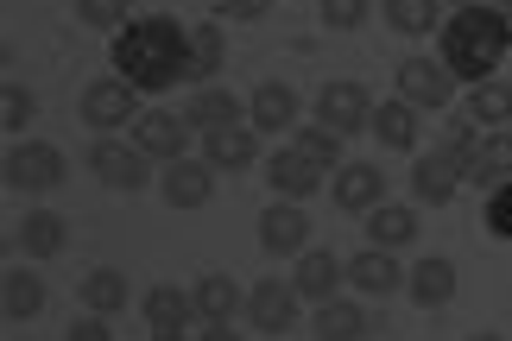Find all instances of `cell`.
Instances as JSON below:
<instances>
[{"mask_svg":"<svg viewBox=\"0 0 512 341\" xmlns=\"http://www.w3.org/2000/svg\"><path fill=\"white\" fill-rule=\"evenodd\" d=\"M159 190L171 209H203L215 196V165L209 158H177V165H159Z\"/></svg>","mask_w":512,"mask_h":341,"instance_id":"cell-14","label":"cell"},{"mask_svg":"<svg viewBox=\"0 0 512 341\" xmlns=\"http://www.w3.org/2000/svg\"><path fill=\"white\" fill-rule=\"evenodd\" d=\"M449 7H456V13H462V7H494V0H449Z\"/></svg>","mask_w":512,"mask_h":341,"instance_id":"cell-42","label":"cell"},{"mask_svg":"<svg viewBox=\"0 0 512 341\" xmlns=\"http://www.w3.org/2000/svg\"><path fill=\"white\" fill-rule=\"evenodd\" d=\"M89 171L102 177V190H121V196H140L152 184V158L133 146V139H114V133H95Z\"/></svg>","mask_w":512,"mask_h":341,"instance_id":"cell-4","label":"cell"},{"mask_svg":"<svg viewBox=\"0 0 512 341\" xmlns=\"http://www.w3.org/2000/svg\"><path fill=\"white\" fill-rule=\"evenodd\" d=\"M0 177H7V190H19V196H51L70 177V165H64V152H57L51 139H19V146H7Z\"/></svg>","mask_w":512,"mask_h":341,"instance_id":"cell-3","label":"cell"},{"mask_svg":"<svg viewBox=\"0 0 512 341\" xmlns=\"http://www.w3.org/2000/svg\"><path fill=\"white\" fill-rule=\"evenodd\" d=\"M317 341H367L373 335V316H367V297H329L317 304Z\"/></svg>","mask_w":512,"mask_h":341,"instance_id":"cell-20","label":"cell"},{"mask_svg":"<svg viewBox=\"0 0 512 341\" xmlns=\"http://www.w3.org/2000/svg\"><path fill=\"white\" fill-rule=\"evenodd\" d=\"M228 64V38H222V26L215 19H203V26H190V83L203 89V83H215V70Z\"/></svg>","mask_w":512,"mask_h":341,"instance_id":"cell-31","label":"cell"},{"mask_svg":"<svg viewBox=\"0 0 512 341\" xmlns=\"http://www.w3.org/2000/svg\"><path fill=\"white\" fill-rule=\"evenodd\" d=\"M266 341H272V335H266Z\"/></svg>","mask_w":512,"mask_h":341,"instance_id":"cell-46","label":"cell"},{"mask_svg":"<svg viewBox=\"0 0 512 341\" xmlns=\"http://www.w3.org/2000/svg\"><path fill=\"white\" fill-rule=\"evenodd\" d=\"M247 127L253 133H285L298 127V95H291V83H260L247 95Z\"/></svg>","mask_w":512,"mask_h":341,"instance_id":"cell-22","label":"cell"},{"mask_svg":"<svg viewBox=\"0 0 512 341\" xmlns=\"http://www.w3.org/2000/svg\"><path fill=\"white\" fill-rule=\"evenodd\" d=\"M468 341H506V335H494V329H481V335H468Z\"/></svg>","mask_w":512,"mask_h":341,"instance_id":"cell-43","label":"cell"},{"mask_svg":"<svg viewBox=\"0 0 512 341\" xmlns=\"http://www.w3.org/2000/svg\"><path fill=\"white\" fill-rule=\"evenodd\" d=\"M291 146H298L304 158H317L323 171L348 165V158H342V133H336V127H323V120H304V127H298V139H291Z\"/></svg>","mask_w":512,"mask_h":341,"instance_id":"cell-33","label":"cell"},{"mask_svg":"<svg viewBox=\"0 0 512 341\" xmlns=\"http://www.w3.org/2000/svg\"><path fill=\"white\" fill-rule=\"evenodd\" d=\"M494 7H500V13H506V19H512V0H494Z\"/></svg>","mask_w":512,"mask_h":341,"instance_id":"cell-45","label":"cell"},{"mask_svg":"<svg viewBox=\"0 0 512 341\" xmlns=\"http://www.w3.org/2000/svg\"><path fill=\"white\" fill-rule=\"evenodd\" d=\"M140 316H146L152 335H190V323H196V297L177 291V285H152V291L140 297Z\"/></svg>","mask_w":512,"mask_h":341,"instance_id":"cell-17","label":"cell"},{"mask_svg":"<svg viewBox=\"0 0 512 341\" xmlns=\"http://www.w3.org/2000/svg\"><path fill=\"white\" fill-rule=\"evenodd\" d=\"M481 139H487V127H481V120H468V114H462V120H449V127H443V152H449V158H456V165L468 171V158L481 152Z\"/></svg>","mask_w":512,"mask_h":341,"instance_id":"cell-35","label":"cell"},{"mask_svg":"<svg viewBox=\"0 0 512 341\" xmlns=\"http://www.w3.org/2000/svg\"><path fill=\"white\" fill-rule=\"evenodd\" d=\"M291 285H298L304 304H329V297H342V285H348V259H336L329 247H304Z\"/></svg>","mask_w":512,"mask_h":341,"instance_id":"cell-12","label":"cell"},{"mask_svg":"<svg viewBox=\"0 0 512 341\" xmlns=\"http://www.w3.org/2000/svg\"><path fill=\"white\" fill-rule=\"evenodd\" d=\"M336 203L348 209V215H373L386 203V171L380 165H336Z\"/></svg>","mask_w":512,"mask_h":341,"instance_id":"cell-19","label":"cell"},{"mask_svg":"<svg viewBox=\"0 0 512 341\" xmlns=\"http://www.w3.org/2000/svg\"><path fill=\"white\" fill-rule=\"evenodd\" d=\"M392 83H399V102H411L418 114H437V108H449V95H456V70H449L443 57H405V64L392 70Z\"/></svg>","mask_w":512,"mask_h":341,"instance_id":"cell-5","label":"cell"},{"mask_svg":"<svg viewBox=\"0 0 512 341\" xmlns=\"http://www.w3.org/2000/svg\"><path fill=\"white\" fill-rule=\"evenodd\" d=\"M405 266H399V253H386V247H361L348 259V285L354 297H392V291H405Z\"/></svg>","mask_w":512,"mask_h":341,"instance_id":"cell-13","label":"cell"},{"mask_svg":"<svg viewBox=\"0 0 512 341\" xmlns=\"http://www.w3.org/2000/svg\"><path fill=\"white\" fill-rule=\"evenodd\" d=\"M272 0H215V13L222 19H266Z\"/></svg>","mask_w":512,"mask_h":341,"instance_id":"cell-39","label":"cell"},{"mask_svg":"<svg viewBox=\"0 0 512 341\" xmlns=\"http://www.w3.org/2000/svg\"><path fill=\"white\" fill-rule=\"evenodd\" d=\"M462 184H468V177H462V165H456L443 146H437V152H418V165H411V203H418V209L456 203Z\"/></svg>","mask_w":512,"mask_h":341,"instance_id":"cell-10","label":"cell"},{"mask_svg":"<svg viewBox=\"0 0 512 341\" xmlns=\"http://www.w3.org/2000/svg\"><path fill=\"white\" fill-rule=\"evenodd\" d=\"M184 120H190L196 133H215V127H241V120H247V102H241L234 89H222V83H203V89L190 95Z\"/></svg>","mask_w":512,"mask_h":341,"instance_id":"cell-21","label":"cell"},{"mask_svg":"<svg viewBox=\"0 0 512 341\" xmlns=\"http://www.w3.org/2000/svg\"><path fill=\"white\" fill-rule=\"evenodd\" d=\"M203 158L215 171H247L253 158H260V139H253L247 120L241 127H215V133H203Z\"/></svg>","mask_w":512,"mask_h":341,"instance_id":"cell-26","label":"cell"},{"mask_svg":"<svg viewBox=\"0 0 512 341\" xmlns=\"http://www.w3.org/2000/svg\"><path fill=\"white\" fill-rule=\"evenodd\" d=\"M481 222H487V234H494V240H512V184H494V190H487Z\"/></svg>","mask_w":512,"mask_h":341,"instance_id":"cell-37","label":"cell"},{"mask_svg":"<svg viewBox=\"0 0 512 341\" xmlns=\"http://www.w3.org/2000/svg\"><path fill=\"white\" fill-rule=\"evenodd\" d=\"M76 19L95 26V32H121L133 19V0H76Z\"/></svg>","mask_w":512,"mask_h":341,"instance_id":"cell-36","label":"cell"},{"mask_svg":"<svg viewBox=\"0 0 512 341\" xmlns=\"http://www.w3.org/2000/svg\"><path fill=\"white\" fill-rule=\"evenodd\" d=\"M317 120H323V127H336L342 139L348 133H367L373 127V95L361 83H348V76H342V83H323L317 89Z\"/></svg>","mask_w":512,"mask_h":341,"instance_id":"cell-9","label":"cell"},{"mask_svg":"<svg viewBox=\"0 0 512 341\" xmlns=\"http://www.w3.org/2000/svg\"><path fill=\"white\" fill-rule=\"evenodd\" d=\"M443 64L456 70V83H494V70L506 64V51H512V19L500 7H462V13H449L443 19Z\"/></svg>","mask_w":512,"mask_h":341,"instance_id":"cell-2","label":"cell"},{"mask_svg":"<svg viewBox=\"0 0 512 341\" xmlns=\"http://www.w3.org/2000/svg\"><path fill=\"white\" fill-rule=\"evenodd\" d=\"M323 26H329V32L367 26V0H323Z\"/></svg>","mask_w":512,"mask_h":341,"instance_id":"cell-38","label":"cell"},{"mask_svg":"<svg viewBox=\"0 0 512 341\" xmlns=\"http://www.w3.org/2000/svg\"><path fill=\"white\" fill-rule=\"evenodd\" d=\"M114 76H127L140 95H165L171 83H190V26L171 13L127 19L114 32Z\"/></svg>","mask_w":512,"mask_h":341,"instance_id":"cell-1","label":"cell"},{"mask_svg":"<svg viewBox=\"0 0 512 341\" xmlns=\"http://www.w3.org/2000/svg\"><path fill=\"white\" fill-rule=\"evenodd\" d=\"M152 341H196V335H152Z\"/></svg>","mask_w":512,"mask_h":341,"instance_id":"cell-44","label":"cell"},{"mask_svg":"<svg viewBox=\"0 0 512 341\" xmlns=\"http://www.w3.org/2000/svg\"><path fill=\"white\" fill-rule=\"evenodd\" d=\"M298 285L291 278H260V285L247 291V323L260 329V335H285V329H298Z\"/></svg>","mask_w":512,"mask_h":341,"instance_id":"cell-8","label":"cell"},{"mask_svg":"<svg viewBox=\"0 0 512 341\" xmlns=\"http://www.w3.org/2000/svg\"><path fill=\"white\" fill-rule=\"evenodd\" d=\"M468 184H475V190H494V184H512V127H494V133H487L481 139V152L475 158H468Z\"/></svg>","mask_w":512,"mask_h":341,"instance_id":"cell-23","label":"cell"},{"mask_svg":"<svg viewBox=\"0 0 512 341\" xmlns=\"http://www.w3.org/2000/svg\"><path fill=\"white\" fill-rule=\"evenodd\" d=\"M468 120H481L487 133L512 120V83H475L468 89Z\"/></svg>","mask_w":512,"mask_h":341,"instance_id":"cell-32","label":"cell"},{"mask_svg":"<svg viewBox=\"0 0 512 341\" xmlns=\"http://www.w3.org/2000/svg\"><path fill=\"white\" fill-rule=\"evenodd\" d=\"M146 108H140V89L127 83V76H95V83L83 89V120L95 133H121V127H133Z\"/></svg>","mask_w":512,"mask_h":341,"instance_id":"cell-6","label":"cell"},{"mask_svg":"<svg viewBox=\"0 0 512 341\" xmlns=\"http://www.w3.org/2000/svg\"><path fill=\"white\" fill-rule=\"evenodd\" d=\"M38 310H45V278L38 272H7L0 278V316H7V323H32Z\"/></svg>","mask_w":512,"mask_h":341,"instance_id":"cell-29","label":"cell"},{"mask_svg":"<svg viewBox=\"0 0 512 341\" xmlns=\"http://www.w3.org/2000/svg\"><path fill=\"white\" fill-rule=\"evenodd\" d=\"M260 247H266V259H298L304 247H310V215H304V203H272L266 215H260Z\"/></svg>","mask_w":512,"mask_h":341,"instance_id":"cell-11","label":"cell"},{"mask_svg":"<svg viewBox=\"0 0 512 341\" xmlns=\"http://www.w3.org/2000/svg\"><path fill=\"white\" fill-rule=\"evenodd\" d=\"M190 297H196V323H234V316H247V291L228 272H203L190 285Z\"/></svg>","mask_w":512,"mask_h":341,"instance_id":"cell-18","label":"cell"},{"mask_svg":"<svg viewBox=\"0 0 512 341\" xmlns=\"http://www.w3.org/2000/svg\"><path fill=\"white\" fill-rule=\"evenodd\" d=\"M64 341H114V329H108V316H83V323H70Z\"/></svg>","mask_w":512,"mask_h":341,"instance_id":"cell-40","label":"cell"},{"mask_svg":"<svg viewBox=\"0 0 512 341\" xmlns=\"http://www.w3.org/2000/svg\"><path fill=\"white\" fill-rule=\"evenodd\" d=\"M418 240V209L411 203H380L367 215V247H386V253H399Z\"/></svg>","mask_w":512,"mask_h":341,"instance_id":"cell-27","label":"cell"},{"mask_svg":"<svg viewBox=\"0 0 512 341\" xmlns=\"http://www.w3.org/2000/svg\"><path fill=\"white\" fill-rule=\"evenodd\" d=\"M127 133H133V146H140L152 165H177V158H190V139H196V127L184 114H171V108H146Z\"/></svg>","mask_w":512,"mask_h":341,"instance_id":"cell-7","label":"cell"},{"mask_svg":"<svg viewBox=\"0 0 512 341\" xmlns=\"http://www.w3.org/2000/svg\"><path fill=\"white\" fill-rule=\"evenodd\" d=\"M380 19L399 38H424V32H443V0H380Z\"/></svg>","mask_w":512,"mask_h":341,"instance_id":"cell-28","label":"cell"},{"mask_svg":"<svg viewBox=\"0 0 512 341\" xmlns=\"http://www.w3.org/2000/svg\"><path fill=\"white\" fill-rule=\"evenodd\" d=\"M196 341H241V335H234V323H203V329H196Z\"/></svg>","mask_w":512,"mask_h":341,"instance_id":"cell-41","label":"cell"},{"mask_svg":"<svg viewBox=\"0 0 512 341\" xmlns=\"http://www.w3.org/2000/svg\"><path fill=\"white\" fill-rule=\"evenodd\" d=\"M83 304H89V316H121V310L133 304V285H127V272H114V266H95V272L83 278Z\"/></svg>","mask_w":512,"mask_h":341,"instance_id":"cell-30","label":"cell"},{"mask_svg":"<svg viewBox=\"0 0 512 341\" xmlns=\"http://www.w3.org/2000/svg\"><path fill=\"white\" fill-rule=\"evenodd\" d=\"M456 285H462L456 259H443V253H424L418 266H411V278H405V297H411L418 310H443L449 297H456Z\"/></svg>","mask_w":512,"mask_h":341,"instance_id":"cell-15","label":"cell"},{"mask_svg":"<svg viewBox=\"0 0 512 341\" xmlns=\"http://www.w3.org/2000/svg\"><path fill=\"white\" fill-rule=\"evenodd\" d=\"M266 184L279 190L285 203H304V196H317L323 165H317V158H304L298 146H285V152H272V158H266Z\"/></svg>","mask_w":512,"mask_h":341,"instance_id":"cell-16","label":"cell"},{"mask_svg":"<svg viewBox=\"0 0 512 341\" xmlns=\"http://www.w3.org/2000/svg\"><path fill=\"white\" fill-rule=\"evenodd\" d=\"M19 247H26L32 259H57L70 247V222L57 209H26L19 215Z\"/></svg>","mask_w":512,"mask_h":341,"instance_id":"cell-25","label":"cell"},{"mask_svg":"<svg viewBox=\"0 0 512 341\" xmlns=\"http://www.w3.org/2000/svg\"><path fill=\"white\" fill-rule=\"evenodd\" d=\"M373 139H380L386 152H418V108L411 102H373V127H367Z\"/></svg>","mask_w":512,"mask_h":341,"instance_id":"cell-24","label":"cell"},{"mask_svg":"<svg viewBox=\"0 0 512 341\" xmlns=\"http://www.w3.org/2000/svg\"><path fill=\"white\" fill-rule=\"evenodd\" d=\"M32 120H38V95L26 83H7V89H0V127H7V133H26Z\"/></svg>","mask_w":512,"mask_h":341,"instance_id":"cell-34","label":"cell"}]
</instances>
